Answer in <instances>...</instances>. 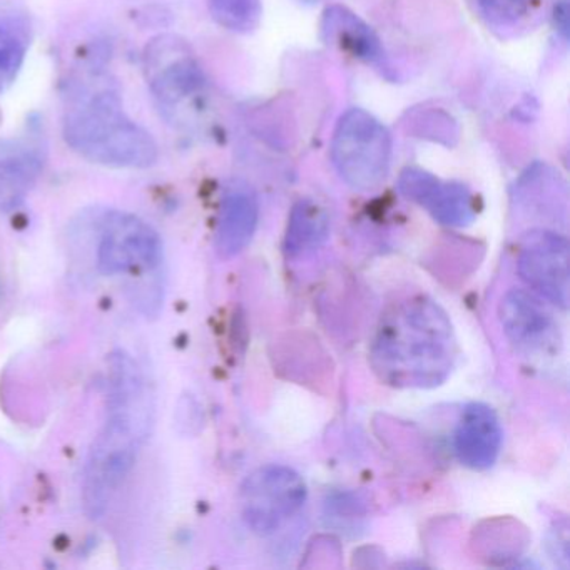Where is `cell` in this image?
I'll use <instances>...</instances> for the list:
<instances>
[{"label": "cell", "mask_w": 570, "mask_h": 570, "mask_svg": "<svg viewBox=\"0 0 570 570\" xmlns=\"http://www.w3.org/2000/svg\"><path fill=\"white\" fill-rule=\"evenodd\" d=\"M106 413L82 479V502L91 519L105 515L155 425V393L138 363L125 360L109 366Z\"/></svg>", "instance_id": "obj_1"}, {"label": "cell", "mask_w": 570, "mask_h": 570, "mask_svg": "<svg viewBox=\"0 0 570 570\" xmlns=\"http://www.w3.org/2000/svg\"><path fill=\"white\" fill-rule=\"evenodd\" d=\"M456 355L445 309L426 296H413L383 315L370 362L380 380L396 389H433L449 379Z\"/></svg>", "instance_id": "obj_2"}, {"label": "cell", "mask_w": 570, "mask_h": 570, "mask_svg": "<svg viewBox=\"0 0 570 570\" xmlns=\"http://www.w3.org/2000/svg\"><path fill=\"white\" fill-rule=\"evenodd\" d=\"M65 139L72 151L106 168L146 169L158 161L155 138L126 115L121 96L102 79L79 89L69 102Z\"/></svg>", "instance_id": "obj_3"}, {"label": "cell", "mask_w": 570, "mask_h": 570, "mask_svg": "<svg viewBox=\"0 0 570 570\" xmlns=\"http://www.w3.org/2000/svg\"><path fill=\"white\" fill-rule=\"evenodd\" d=\"M149 91L166 121L193 128L208 102V81L191 46L176 35L151 39L145 49Z\"/></svg>", "instance_id": "obj_4"}, {"label": "cell", "mask_w": 570, "mask_h": 570, "mask_svg": "<svg viewBox=\"0 0 570 570\" xmlns=\"http://www.w3.org/2000/svg\"><path fill=\"white\" fill-rule=\"evenodd\" d=\"M332 161L350 188L373 191L389 176L392 161L390 132L370 112L350 109L336 125Z\"/></svg>", "instance_id": "obj_5"}, {"label": "cell", "mask_w": 570, "mask_h": 570, "mask_svg": "<svg viewBox=\"0 0 570 570\" xmlns=\"http://www.w3.org/2000/svg\"><path fill=\"white\" fill-rule=\"evenodd\" d=\"M308 489L296 470L265 465L246 476L239 492L243 519L253 532L269 535L285 525L305 503Z\"/></svg>", "instance_id": "obj_6"}, {"label": "cell", "mask_w": 570, "mask_h": 570, "mask_svg": "<svg viewBox=\"0 0 570 570\" xmlns=\"http://www.w3.org/2000/svg\"><path fill=\"white\" fill-rule=\"evenodd\" d=\"M161 262V236L149 223L131 213L106 215L98 243V268L102 275L153 272Z\"/></svg>", "instance_id": "obj_7"}, {"label": "cell", "mask_w": 570, "mask_h": 570, "mask_svg": "<svg viewBox=\"0 0 570 570\" xmlns=\"http://www.w3.org/2000/svg\"><path fill=\"white\" fill-rule=\"evenodd\" d=\"M517 272L520 278L559 308H569V242L549 229H533L520 243Z\"/></svg>", "instance_id": "obj_8"}, {"label": "cell", "mask_w": 570, "mask_h": 570, "mask_svg": "<svg viewBox=\"0 0 570 570\" xmlns=\"http://www.w3.org/2000/svg\"><path fill=\"white\" fill-rule=\"evenodd\" d=\"M399 191L440 225L465 228L476 218L475 198L462 183H443L423 169L406 168L400 173Z\"/></svg>", "instance_id": "obj_9"}, {"label": "cell", "mask_w": 570, "mask_h": 570, "mask_svg": "<svg viewBox=\"0 0 570 570\" xmlns=\"http://www.w3.org/2000/svg\"><path fill=\"white\" fill-rule=\"evenodd\" d=\"M500 323L513 346L525 355L556 348L559 332L549 309L532 293L512 289L500 303Z\"/></svg>", "instance_id": "obj_10"}, {"label": "cell", "mask_w": 570, "mask_h": 570, "mask_svg": "<svg viewBox=\"0 0 570 570\" xmlns=\"http://www.w3.org/2000/svg\"><path fill=\"white\" fill-rule=\"evenodd\" d=\"M320 28H322V38L326 45L348 52L358 61L372 66L383 78L395 81V71L390 65L382 41L376 32L355 12L343 8V6H330L323 12Z\"/></svg>", "instance_id": "obj_11"}, {"label": "cell", "mask_w": 570, "mask_h": 570, "mask_svg": "<svg viewBox=\"0 0 570 570\" xmlns=\"http://www.w3.org/2000/svg\"><path fill=\"white\" fill-rule=\"evenodd\" d=\"M45 161V146L32 136L0 141V212H11L24 202Z\"/></svg>", "instance_id": "obj_12"}, {"label": "cell", "mask_w": 570, "mask_h": 570, "mask_svg": "<svg viewBox=\"0 0 570 570\" xmlns=\"http://www.w3.org/2000/svg\"><path fill=\"white\" fill-rule=\"evenodd\" d=\"M503 432L499 416L485 403H470L456 425L455 453L462 465L487 470L499 459Z\"/></svg>", "instance_id": "obj_13"}, {"label": "cell", "mask_w": 570, "mask_h": 570, "mask_svg": "<svg viewBox=\"0 0 570 570\" xmlns=\"http://www.w3.org/2000/svg\"><path fill=\"white\" fill-rule=\"evenodd\" d=\"M258 199L246 186H232L226 189L219 206L216 223V252L228 259L239 255L255 235L258 226Z\"/></svg>", "instance_id": "obj_14"}, {"label": "cell", "mask_w": 570, "mask_h": 570, "mask_svg": "<svg viewBox=\"0 0 570 570\" xmlns=\"http://www.w3.org/2000/svg\"><path fill=\"white\" fill-rule=\"evenodd\" d=\"M328 235L330 216L326 209L313 199H302L289 213L283 248L289 258H299L322 248Z\"/></svg>", "instance_id": "obj_15"}, {"label": "cell", "mask_w": 570, "mask_h": 570, "mask_svg": "<svg viewBox=\"0 0 570 570\" xmlns=\"http://www.w3.org/2000/svg\"><path fill=\"white\" fill-rule=\"evenodd\" d=\"M213 19L222 28L238 35H249L262 22V0H209Z\"/></svg>", "instance_id": "obj_16"}, {"label": "cell", "mask_w": 570, "mask_h": 570, "mask_svg": "<svg viewBox=\"0 0 570 570\" xmlns=\"http://www.w3.org/2000/svg\"><path fill=\"white\" fill-rule=\"evenodd\" d=\"M28 42L21 32L0 24V92H4L18 78L24 65Z\"/></svg>", "instance_id": "obj_17"}, {"label": "cell", "mask_w": 570, "mask_h": 570, "mask_svg": "<svg viewBox=\"0 0 570 570\" xmlns=\"http://www.w3.org/2000/svg\"><path fill=\"white\" fill-rule=\"evenodd\" d=\"M415 132L420 138L432 139V141L443 142L452 146L453 139L459 138L455 121L443 111H429L416 116L413 119Z\"/></svg>", "instance_id": "obj_18"}, {"label": "cell", "mask_w": 570, "mask_h": 570, "mask_svg": "<svg viewBox=\"0 0 570 570\" xmlns=\"http://www.w3.org/2000/svg\"><path fill=\"white\" fill-rule=\"evenodd\" d=\"M479 2L485 16H489L493 22L512 24L525 14L530 0H479Z\"/></svg>", "instance_id": "obj_19"}, {"label": "cell", "mask_w": 570, "mask_h": 570, "mask_svg": "<svg viewBox=\"0 0 570 570\" xmlns=\"http://www.w3.org/2000/svg\"><path fill=\"white\" fill-rule=\"evenodd\" d=\"M553 21H556L557 29L562 32L563 39L569 35V4L567 0H562L553 12Z\"/></svg>", "instance_id": "obj_20"}, {"label": "cell", "mask_w": 570, "mask_h": 570, "mask_svg": "<svg viewBox=\"0 0 570 570\" xmlns=\"http://www.w3.org/2000/svg\"><path fill=\"white\" fill-rule=\"evenodd\" d=\"M299 2H303V4H315L318 0H299Z\"/></svg>", "instance_id": "obj_21"}]
</instances>
